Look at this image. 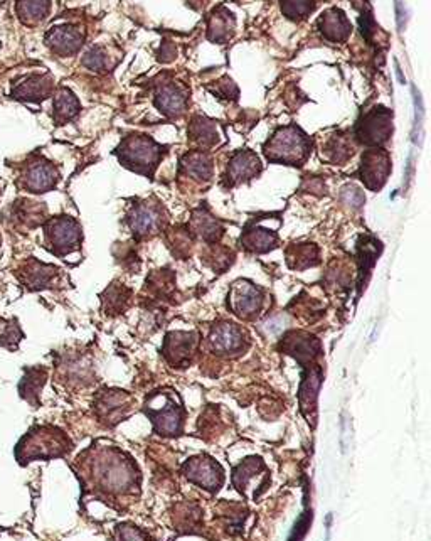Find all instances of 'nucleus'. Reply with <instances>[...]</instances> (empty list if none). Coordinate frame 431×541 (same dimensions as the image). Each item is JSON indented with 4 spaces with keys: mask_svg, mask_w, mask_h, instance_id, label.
I'll list each match as a JSON object with an SVG mask.
<instances>
[{
    "mask_svg": "<svg viewBox=\"0 0 431 541\" xmlns=\"http://www.w3.org/2000/svg\"><path fill=\"white\" fill-rule=\"evenodd\" d=\"M93 470L91 482L96 493L104 497H125L131 489L138 488L140 475L137 466L131 459H125V454L116 449H102L96 452L89 462Z\"/></svg>",
    "mask_w": 431,
    "mask_h": 541,
    "instance_id": "nucleus-1",
    "label": "nucleus"
},
{
    "mask_svg": "<svg viewBox=\"0 0 431 541\" xmlns=\"http://www.w3.org/2000/svg\"><path fill=\"white\" fill-rule=\"evenodd\" d=\"M71 450V442L59 428L36 427L17 446L19 462L26 464L34 459L61 457Z\"/></svg>",
    "mask_w": 431,
    "mask_h": 541,
    "instance_id": "nucleus-2",
    "label": "nucleus"
},
{
    "mask_svg": "<svg viewBox=\"0 0 431 541\" xmlns=\"http://www.w3.org/2000/svg\"><path fill=\"white\" fill-rule=\"evenodd\" d=\"M310 138L298 127L290 125L279 129L265 145L268 161L286 165H302L310 156Z\"/></svg>",
    "mask_w": 431,
    "mask_h": 541,
    "instance_id": "nucleus-3",
    "label": "nucleus"
},
{
    "mask_svg": "<svg viewBox=\"0 0 431 541\" xmlns=\"http://www.w3.org/2000/svg\"><path fill=\"white\" fill-rule=\"evenodd\" d=\"M116 156L127 169L150 177L164 156V147L145 135H130L123 138Z\"/></svg>",
    "mask_w": 431,
    "mask_h": 541,
    "instance_id": "nucleus-4",
    "label": "nucleus"
},
{
    "mask_svg": "<svg viewBox=\"0 0 431 541\" xmlns=\"http://www.w3.org/2000/svg\"><path fill=\"white\" fill-rule=\"evenodd\" d=\"M145 413L152 420L155 432L164 437L181 435L185 410L174 392H157L147 398Z\"/></svg>",
    "mask_w": 431,
    "mask_h": 541,
    "instance_id": "nucleus-5",
    "label": "nucleus"
},
{
    "mask_svg": "<svg viewBox=\"0 0 431 541\" xmlns=\"http://www.w3.org/2000/svg\"><path fill=\"white\" fill-rule=\"evenodd\" d=\"M46 248L57 257H66L80 248L83 233L76 219L69 216H57L46 223Z\"/></svg>",
    "mask_w": 431,
    "mask_h": 541,
    "instance_id": "nucleus-6",
    "label": "nucleus"
},
{
    "mask_svg": "<svg viewBox=\"0 0 431 541\" xmlns=\"http://www.w3.org/2000/svg\"><path fill=\"white\" fill-rule=\"evenodd\" d=\"M59 181V171L53 162L46 161L44 157L36 156L26 162L21 171V187L27 192L41 194L56 187Z\"/></svg>",
    "mask_w": 431,
    "mask_h": 541,
    "instance_id": "nucleus-7",
    "label": "nucleus"
},
{
    "mask_svg": "<svg viewBox=\"0 0 431 541\" xmlns=\"http://www.w3.org/2000/svg\"><path fill=\"white\" fill-rule=\"evenodd\" d=\"M265 302V293L251 282H235L228 295V307L235 315L244 320L255 319Z\"/></svg>",
    "mask_w": 431,
    "mask_h": 541,
    "instance_id": "nucleus-8",
    "label": "nucleus"
},
{
    "mask_svg": "<svg viewBox=\"0 0 431 541\" xmlns=\"http://www.w3.org/2000/svg\"><path fill=\"white\" fill-rule=\"evenodd\" d=\"M391 134H393V113L383 107H376L374 110L367 111L356 129L357 138L366 145L384 144Z\"/></svg>",
    "mask_w": 431,
    "mask_h": 541,
    "instance_id": "nucleus-9",
    "label": "nucleus"
},
{
    "mask_svg": "<svg viewBox=\"0 0 431 541\" xmlns=\"http://www.w3.org/2000/svg\"><path fill=\"white\" fill-rule=\"evenodd\" d=\"M128 226L135 238H150L164 228L165 214L161 204H150L149 201L135 204L127 218Z\"/></svg>",
    "mask_w": 431,
    "mask_h": 541,
    "instance_id": "nucleus-10",
    "label": "nucleus"
},
{
    "mask_svg": "<svg viewBox=\"0 0 431 541\" xmlns=\"http://www.w3.org/2000/svg\"><path fill=\"white\" fill-rule=\"evenodd\" d=\"M248 346V338L238 324L219 322L212 327L208 338V347L217 356H236Z\"/></svg>",
    "mask_w": 431,
    "mask_h": 541,
    "instance_id": "nucleus-11",
    "label": "nucleus"
},
{
    "mask_svg": "<svg viewBox=\"0 0 431 541\" xmlns=\"http://www.w3.org/2000/svg\"><path fill=\"white\" fill-rule=\"evenodd\" d=\"M184 474L190 482L201 486L205 490H211V493L219 490L224 482V473L221 466L208 455H199V457H194L189 462H185Z\"/></svg>",
    "mask_w": 431,
    "mask_h": 541,
    "instance_id": "nucleus-12",
    "label": "nucleus"
},
{
    "mask_svg": "<svg viewBox=\"0 0 431 541\" xmlns=\"http://www.w3.org/2000/svg\"><path fill=\"white\" fill-rule=\"evenodd\" d=\"M134 398L125 392L107 389V392H102L98 398H96L95 408L100 420L107 425H110V427H113V425L122 422L128 413H130L131 407H134Z\"/></svg>",
    "mask_w": 431,
    "mask_h": 541,
    "instance_id": "nucleus-13",
    "label": "nucleus"
},
{
    "mask_svg": "<svg viewBox=\"0 0 431 541\" xmlns=\"http://www.w3.org/2000/svg\"><path fill=\"white\" fill-rule=\"evenodd\" d=\"M391 172V157L383 149H369L360 161V179L366 187L378 191Z\"/></svg>",
    "mask_w": 431,
    "mask_h": 541,
    "instance_id": "nucleus-14",
    "label": "nucleus"
},
{
    "mask_svg": "<svg viewBox=\"0 0 431 541\" xmlns=\"http://www.w3.org/2000/svg\"><path fill=\"white\" fill-rule=\"evenodd\" d=\"M197 342L196 332H170L164 342V356L174 368H185L196 354Z\"/></svg>",
    "mask_w": 431,
    "mask_h": 541,
    "instance_id": "nucleus-15",
    "label": "nucleus"
},
{
    "mask_svg": "<svg viewBox=\"0 0 431 541\" xmlns=\"http://www.w3.org/2000/svg\"><path fill=\"white\" fill-rule=\"evenodd\" d=\"M17 275L29 291H42V288L53 287L57 275H59V268L41 264L36 258H30L21 265Z\"/></svg>",
    "mask_w": 431,
    "mask_h": 541,
    "instance_id": "nucleus-16",
    "label": "nucleus"
},
{
    "mask_svg": "<svg viewBox=\"0 0 431 541\" xmlns=\"http://www.w3.org/2000/svg\"><path fill=\"white\" fill-rule=\"evenodd\" d=\"M241 245L253 253H266V251L277 248V228H268L265 225V219L250 223L241 237Z\"/></svg>",
    "mask_w": 431,
    "mask_h": 541,
    "instance_id": "nucleus-17",
    "label": "nucleus"
},
{
    "mask_svg": "<svg viewBox=\"0 0 431 541\" xmlns=\"http://www.w3.org/2000/svg\"><path fill=\"white\" fill-rule=\"evenodd\" d=\"M187 91L176 83H165L155 93V105L169 118H178L187 108Z\"/></svg>",
    "mask_w": 431,
    "mask_h": 541,
    "instance_id": "nucleus-18",
    "label": "nucleus"
},
{
    "mask_svg": "<svg viewBox=\"0 0 431 541\" xmlns=\"http://www.w3.org/2000/svg\"><path fill=\"white\" fill-rule=\"evenodd\" d=\"M259 172H262V164L258 156L251 150H239L229 161L226 181L229 185L241 184L253 179Z\"/></svg>",
    "mask_w": 431,
    "mask_h": 541,
    "instance_id": "nucleus-19",
    "label": "nucleus"
},
{
    "mask_svg": "<svg viewBox=\"0 0 431 541\" xmlns=\"http://www.w3.org/2000/svg\"><path fill=\"white\" fill-rule=\"evenodd\" d=\"M83 34L73 26H57L53 27L46 34V42L54 53L59 56H71L77 53L83 46Z\"/></svg>",
    "mask_w": 431,
    "mask_h": 541,
    "instance_id": "nucleus-20",
    "label": "nucleus"
},
{
    "mask_svg": "<svg viewBox=\"0 0 431 541\" xmlns=\"http://www.w3.org/2000/svg\"><path fill=\"white\" fill-rule=\"evenodd\" d=\"M53 80L48 75H30L21 81V83L14 84L12 88V98L22 100V102H34L39 103L42 100L48 98L53 91Z\"/></svg>",
    "mask_w": 431,
    "mask_h": 541,
    "instance_id": "nucleus-21",
    "label": "nucleus"
},
{
    "mask_svg": "<svg viewBox=\"0 0 431 541\" xmlns=\"http://www.w3.org/2000/svg\"><path fill=\"white\" fill-rule=\"evenodd\" d=\"M46 214V208L42 206V203H34V201H27V199H21L15 201V203L10 206L9 210V223L14 225L15 228H36L37 225H41V221L44 219Z\"/></svg>",
    "mask_w": 431,
    "mask_h": 541,
    "instance_id": "nucleus-22",
    "label": "nucleus"
},
{
    "mask_svg": "<svg viewBox=\"0 0 431 541\" xmlns=\"http://www.w3.org/2000/svg\"><path fill=\"white\" fill-rule=\"evenodd\" d=\"M181 174L184 177H190L192 181L203 183L212 177V161L211 156L203 150L189 152L181 161Z\"/></svg>",
    "mask_w": 431,
    "mask_h": 541,
    "instance_id": "nucleus-23",
    "label": "nucleus"
},
{
    "mask_svg": "<svg viewBox=\"0 0 431 541\" xmlns=\"http://www.w3.org/2000/svg\"><path fill=\"white\" fill-rule=\"evenodd\" d=\"M318 27H320L322 34L333 42H342L347 39L352 29L342 10L337 9L329 10L322 15L320 21H318Z\"/></svg>",
    "mask_w": 431,
    "mask_h": 541,
    "instance_id": "nucleus-24",
    "label": "nucleus"
},
{
    "mask_svg": "<svg viewBox=\"0 0 431 541\" xmlns=\"http://www.w3.org/2000/svg\"><path fill=\"white\" fill-rule=\"evenodd\" d=\"M190 228H192L194 233L199 235L205 241H217L221 235H223V228H221L219 221L214 216H211L208 211L203 210V208L194 211L192 219H190Z\"/></svg>",
    "mask_w": 431,
    "mask_h": 541,
    "instance_id": "nucleus-25",
    "label": "nucleus"
},
{
    "mask_svg": "<svg viewBox=\"0 0 431 541\" xmlns=\"http://www.w3.org/2000/svg\"><path fill=\"white\" fill-rule=\"evenodd\" d=\"M232 29H235V19L232 14L226 9H217L211 14L208 24V36L214 42H223L231 37Z\"/></svg>",
    "mask_w": 431,
    "mask_h": 541,
    "instance_id": "nucleus-26",
    "label": "nucleus"
},
{
    "mask_svg": "<svg viewBox=\"0 0 431 541\" xmlns=\"http://www.w3.org/2000/svg\"><path fill=\"white\" fill-rule=\"evenodd\" d=\"M80 102H77L75 93L68 88H61L54 96V120L59 125L75 118L80 113Z\"/></svg>",
    "mask_w": 431,
    "mask_h": 541,
    "instance_id": "nucleus-27",
    "label": "nucleus"
},
{
    "mask_svg": "<svg viewBox=\"0 0 431 541\" xmlns=\"http://www.w3.org/2000/svg\"><path fill=\"white\" fill-rule=\"evenodd\" d=\"M46 378H48L46 369L42 368L26 369L24 378H22L21 383H19V393H21V396L29 401V403L37 405L39 393H41L42 386L46 383Z\"/></svg>",
    "mask_w": 431,
    "mask_h": 541,
    "instance_id": "nucleus-28",
    "label": "nucleus"
},
{
    "mask_svg": "<svg viewBox=\"0 0 431 541\" xmlns=\"http://www.w3.org/2000/svg\"><path fill=\"white\" fill-rule=\"evenodd\" d=\"M189 134L194 144H197L199 147H212L219 140L216 123L203 117H196L190 122Z\"/></svg>",
    "mask_w": 431,
    "mask_h": 541,
    "instance_id": "nucleus-29",
    "label": "nucleus"
},
{
    "mask_svg": "<svg viewBox=\"0 0 431 541\" xmlns=\"http://www.w3.org/2000/svg\"><path fill=\"white\" fill-rule=\"evenodd\" d=\"M288 262L295 260V264L290 266L292 268H306V266H315L318 262V250L312 243H302V245H293L292 248L286 251Z\"/></svg>",
    "mask_w": 431,
    "mask_h": 541,
    "instance_id": "nucleus-30",
    "label": "nucleus"
},
{
    "mask_svg": "<svg viewBox=\"0 0 431 541\" xmlns=\"http://www.w3.org/2000/svg\"><path fill=\"white\" fill-rule=\"evenodd\" d=\"M49 0H19L17 14L27 24L39 22L49 12Z\"/></svg>",
    "mask_w": 431,
    "mask_h": 541,
    "instance_id": "nucleus-31",
    "label": "nucleus"
},
{
    "mask_svg": "<svg viewBox=\"0 0 431 541\" xmlns=\"http://www.w3.org/2000/svg\"><path fill=\"white\" fill-rule=\"evenodd\" d=\"M324 150L325 158L337 162V164H342V162L349 161V158L352 157V154H354V147H352L347 135H336V137H332L327 142Z\"/></svg>",
    "mask_w": 431,
    "mask_h": 541,
    "instance_id": "nucleus-32",
    "label": "nucleus"
},
{
    "mask_svg": "<svg viewBox=\"0 0 431 541\" xmlns=\"http://www.w3.org/2000/svg\"><path fill=\"white\" fill-rule=\"evenodd\" d=\"M128 299H130V291H127V288L122 287V285H113V287L108 288L103 295L104 311L110 312L111 315L120 314V312L125 311Z\"/></svg>",
    "mask_w": 431,
    "mask_h": 541,
    "instance_id": "nucleus-33",
    "label": "nucleus"
},
{
    "mask_svg": "<svg viewBox=\"0 0 431 541\" xmlns=\"http://www.w3.org/2000/svg\"><path fill=\"white\" fill-rule=\"evenodd\" d=\"M313 9H315L313 0H282L283 14L288 19H293V21L305 19Z\"/></svg>",
    "mask_w": 431,
    "mask_h": 541,
    "instance_id": "nucleus-34",
    "label": "nucleus"
},
{
    "mask_svg": "<svg viewBox=\"0 0 431 541\" xmlns=\"http://www.w3.org/2000/svg\"><path fill=\"white\" fill-rule=\"evenodd\" d=\"M21 329L17 326V320L0 319V344L7 347H14L21 341Z\"/></svg>",
    "mask_w": 431,
    "mask_h": 541,
    "instance_id": "nucleus-35",
    "label": "nucleus"
},
{
    "mask_svg": "<svg viewBox=\"0 0 431 541\" xmlns=\"http://www.w3.org/2000/svg\"><path fill=\"white\" fill-rule=\"evenodd\" d=\"M107 53L103 51L102 48H91L89 51L84 54L83 57V64L89 69H93V71H102V69L107 68Z\"/></svg>",
    "mask_w": 431,
    "mask_h": 541,
    "instance_id": "nucleus-36",
    "label": "nucleus"
},
{
    "mask_svg": "<svg viewBox=\"0 0 431 541\" xmlns=\"http://www.w3.org/2000/svg\"><path fill=\"white\" fill-rule=\"evenodd\" d=\"M340 199H342L344 204H349L352 210H359L364 204V201H366L363 191H360L359 187H356V185H345L342 192H340Z\"/></svg>",
    "mask_w": 431,
    "mask_h": 541,
    "instance_id": "nucleus-37",
    "label": "nucleus"
},
{
    "mask_svg": "<svg viewBox=\"0 0 431 541\" xmlns=\"http://www.w3.org/2000/svg\"><path fill=\"white\" fill-rule=\"evenodd\" d=\"M118 541H149V536L137 526H120Z\"/></svg>",
    "mask_w": 431,
    "mask_h": 541,
    "instance_id": "nucleus-38",
    "label": "nucleus"
},
{
    "mask_svg": "<svg viewBox=\"0 0 431 541\" xmlns=\"http://www.w3.org/2000/svg\"><path fill=\"white\" fill-rule=\"evenodd\" d=\"M283 324H285V319H283V317H273V319L268 320L265 327L270 334H275V332H279L283 329Z\"/></svg>",
    "mask_w": 431,
    "mask_h": 541,
    "instance_id": "nucleus-39",
    "label": "nucleus"
}]
</instances>
